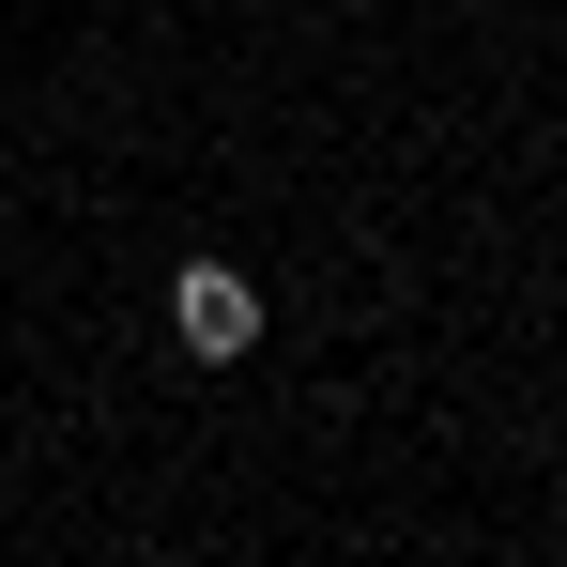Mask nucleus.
I'll return each mask as SVG.
<instances>
[{"mask_svg":"<svg viewBox=\"0 0 567 567\" xmlns=\"http://www.w3.org/2000/svg\"><path fill=\"white\" fill-rule=\"evenodd\" d=\"M169 338H185L199 369H230V353L261 338V291H246V261H185V277H169Z\"/></svg>","mask_w":567,"mask_h":567,"instance_id":"nucleus-1","label":"nucleus"}]
</instances>
